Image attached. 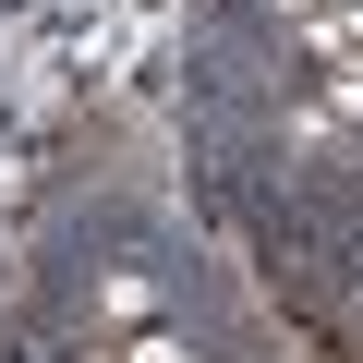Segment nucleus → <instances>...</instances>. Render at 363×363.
<instances>
[{"label":"nucleus","mask_w":363,"mask_h":363,"mask_svg":"<svg viewBox=\"0 0 363 363\" xmlns=\"http://www.w3.org/2000/svg\"><path fill=\"white\" fill-rule=\"evenodd\" d=\"M85 363H182V327H121V339H85Z\"/></svg>","instance_id":"obj_1"}]
</instances>
